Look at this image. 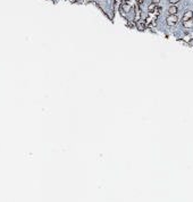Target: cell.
Instances as JSON below:
<instances>
[{"instance_id":"cell-8","label":"cell","mask_w":193,"mask_h":202,"mask_svg":"<svg viewBox=\"0 0 193 202\" xmlns=\"http://www.w3.org/2000/svg\"><path fill=\"white\" fill-rule=\"evenodd\" d=\"M126 25H127V27H129V28H135V24L132 23V22H128Z\"/></svg>"},{"instance_id":"cell-3","label":"cell","mask_w":193,"mask_h":202,"mask_svg":"<svg viewBox=\"0 0 193 202\" xmlns=\"http://www.w3.org/2000/svg\"><path fill=\"white\" fill-rule=\"evenodd\" d=\"M191 18H193V13L191 10H188L183 15V22H185V20H187V19H191Z\"/></svg>"},{"instance_id":"cell-10","label":"cell","mask_w":193,"mask_h":202,"mask_svg":"<svg viewBox=\"0 0 193 202\" xmlns=\"http://www.w3.org/2000/svg\"><path fill=\"white\" fill-rule=\"evenodd\" d=\"M115 2H116V4H122L123 0H115Z\"/></svg>"},{"instance_id":"cell-6","label":"cell","mask_w":193,"mask_h":202,"mask_svg":"<svg viewBox=\"0 0 193 202\" xmlns=\"http://www.w3.org/2000/svg\"><path fill=\"white\" fill-rule=\"evenodd\" d=\"M148 10H149L150 13H152V11L157 10V5H156V4H153V2H152V4L150 5L149 7H148Z\"/></svg>"},{"instance_id":"cell-11","label":"cell","mask_w":193,"mask_h":202,"mask_svg":"<svg viewBox=\"0 0 193 202\" xmlns=\"http://www.w3.org/2000/svg\"><path fill=\"white\" fill-rule=\"evenodd\" d=\"M159 1H160V0H152V2H153V4H156V5H157V4H158V2H159Z\"/></svg>"},{"instance_id":"cell-5","label":"cell","mask_w":193,"mask_h":202,"mask_svg":"<svg viewBox=\"0 0 193 202\" xmlns=\"http://www.w3.org/2000/svg\"><path fill=\"white\" fill-rule=\"evenodd\" d=\"M183 25H184V27H186V28H191V27H193V18L183 22Z\"/></svg>"},{"instance_id":"cell-2","label":"cell","mask_w":193,"mask_h":202,"mask_svg":"<svg viewBox=\"0 0 193 202\" xmlns=\"http://www.w3.org/2000/svg\"><path fill=\"white\" fill-rule=\"evenodd\" d=\"M134 9H135V22H140L141 19V10H140V7L137 6V5H135V7H134Z\"/></svg>"},{"instance_id":"cell-9","label":"cell","mask_w":193,"mask_h":202,"mask_svg":"<svg viewBox=\"0 0 193 202\" xmlns=\"http://www.w3.org/2000/svg\"><path fill=\"white\" fill-rule=\"evenodd\" d=\"M178 1H179V0H169V2H170V4H172V5L177 4V2H178Z\"/></svg>"},{"instance_id":"cell-1","label":"cell","mask_w":193,"mask_h":202,"mask_svg":"<svg viewBox=\"0 0 193 202\" xmlns=\"http://www.w3.org/2000/svg\"><path fill=\"white\" fill-rule=\"evenodd\" d=\"M177 20H178V18H177L176 15H169L167 18H166V23H167L169 26H174V25L177 23Z\"/></svg>"},{"instance_id":"cell-7","label":"cell","mask_w":193,"mask_h":202,"mask_svg":"<svg viewBox=\"0 0 193 202\" xmlns=\"http://www.w3.org/2000/svg\"><path fill=\"white\" fill-rule=\"evenodd\" d=\"M137 25H139V27H140V30H141V31H143V30L145 28V24H144V23L137 22Z\"/></svg>"},{"instance_id":"cell-4","label":"cell","mask_w":193,"mask_h":202,"mask_svg":"<svg viewBox=\"0 0 193 202\" xmlns=\"http://www.w3.org/2000/svg\"><path fill=\"white\" fill-rule=\"evenodd\" d=\"M177 7L175 6V5H172V6L168 8V13H169V15H176V13H177Z\"/></svg>"}]
</instances>
